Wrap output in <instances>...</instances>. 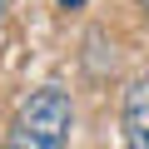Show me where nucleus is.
Here are the masks:
<instances>
[{"label": "nucleus", "mask_w": 149, "mask_h": 149, "mask_svg": "<svg viewBox=\"0 0 149 149\" xmlns=\"http://www.w3.org/2000/svg\"><path fill=\"white\" fill-rule=\"evenodd\" d=\"M74 124V104L60 85H40L20 100L10 124V149H65Z\"/></svg>", "instance_id": "f257e3e1"}, {"label": "nucleus", "mask_w": 149, "mask_h": 149, "mask_svg": "<svg viewBox=\"0 0 149 149\" xmlns=\"http://www.w3.org/2000/svg\"><path fill=\"white\" fill-rule=\"evenodd\" d=\"M119 124H124V149H149V80H134L124 90Z\"/></svg>", "instance_id": "f03ea898"}, {"label": "nucleus", "mask_w": 149, "mask_h": 149, "mask_svg": "<svg viewBox=\"0 0 149 149\" xmlns=\"http://www.w3.org/2000/svg\"><path fill=\"white\" fill-rule=\"evenodd\" d=\"M60 5H65V10H80V5H85V0H60Z\"/></svg>", "instance_id": "7ed1b4c3"}, {"label": "nucleus", "mask_w": 149, "mask_h": 149, "mask_svg": "<svg viewBox=\"0 0 149 149\" xmlns=\"http://www.w3.org/2000/svg\"><path fill=\"white\" fill-rule=\"evenodd\" d=\"M0 15H5V0H0Z\"/></svg>", "instance_id": "20e7f679"}, {"label": "nucleus", "mask_w": 149, "mask_h": 149, "mask_svg": "<svg viewBox=\"0 0 149 149\" xmlns=\"http://www.w3.org/2000/svg\"><path fill=\"white\" fill-rule=\"evenodd\" d=\"M144 10H149V0H144Z\"/></svg>", "instance_id": "39448f33"}]
</instances>
